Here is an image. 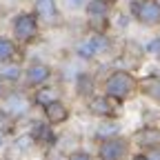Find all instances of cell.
Returning <instances> with one entry per match:
<instances>
[{"label": "cell", "mask_w": 160, "mask_h": 160, "mask_svg": "<svg viewBox=\"0 0 160 160\" xmlns=\"http://www.w3.org/2000/svg\"><path fill=\"white\" fill-rule=\"evenodd\" d=\"M138 89V80L129 73V71H113L107 80H105V93L116 98V100H125L129 98L133 91Z\"/></svg>", "instance_id": "1"}, {"label": "cell", "mask_w": 160, "mask_h": 160, "mask_svg": "<svg viewBox=\"0 0 160 160\" xmlns=\"http://www.w3.org/2000/svg\"><path fill=\"white\" fill-rule=\"evenodd\" d=\"M129 9L140 25L145 27L160 25V0H133Z\"/></svg>", "instance_id": "2"}, {"label": "cell", "mask_w": 160, "mask_h": 160, "mask_svg": "<svg viewBox=\"0 0 160 160\" xmlns=\"http://www.w3.org/2000/svg\"><path fill=\"white\" fill-rule=\"evenodd\" d=\"M127 153H129V140L120 138V136L105 138L98 147V158L100 160H125Z\"/></svg>", "instance_id": "3"}, {"label": "cell", "mask_w": 160, "mask_h": 160, "mask_svg": "<svg viewBox=\"0 0 160 160\" xmlns=\"http://www.w3.org/2000/svg\"><path fill=\"white\" fill-rule=\"evenodd\" d=\"M13 33L18 40L22 42H29L38 36V20L33 13H18L13 18Z\"/></svg>", "instance_id": "4"}, {"label": "cell", "mask_w": 160, "mask_h": 160, "mask_svg": "<svg viewBox=\"0 0 160 160\" xmlns=\"http://www.w3.org/2000/svg\"><path fill=\"white\" fill-rule=\"evenodd\" d=\"M107 47H109V40H107L102 33H96V36L82 40V42H78L76 53H78L80 58H96L98 53H102Z\"/></svg>", "instance_id": "5"}, {"label": "cell", "mask_w": 160, "mask_h": 160, "mask_svg": "<svg viewBox=\"0 0 160 160\" xmlns=\"http://www.w3.org/2000/svg\"><path fill=\"white\" fill-rule=\"evenodd\" d=\"M116 102H120V100L111 98V96H96L89 100V111L93 116H100V118H113L116 116Z\"/></svg>", "instance_id": "6"}, {"label": "cell", "mask_w": 160, "mask_h": 160, "mask_svg": "<svg viewBox=\"0 0 160 160\" xmlns=\"http://www.w3.org/2000/svg\"><path fill=\"white\" fill-rule=\"evenodd\" d=\"M45 116H47V120L51 125H62L69 118V107L62 102V100H53V102H49L45 107Z\"/></svg>", "instance_id": "7"}, {"label": "cell", "mask_w": 160, "mask_h": 160, "mask_svg": "<svg viewBox=\"0 0 160 160\" xmlns=\"http://www.w3.org/2000/svg\"><path fill=\"white\" fill-rule=\"evenodd\" d=\"M51 78V69L42 62H33L29 69H27V82L33 85V87H40V85H45L47 80Z\"/></svg>", "instance_id": "8"}, {"label": "cell", "mask_w": 160, "mask_h": 160, "mask_svg": "<svg viewBox=\"0 0 160 160\" xmlns=\"http://www.w3.org/2000/svg\"><path fill=\"white\" fill-rule=\"evenodd\" d=\"M109 2L105 0H89L87 2V13H89V20L91 22H107V16H109Z\"/></svg>", "instance_id": "9"}, {"label": "cell", "mask_w": 160, "mask_h": 160, "mask_svg": "<svg viewBox=\"0 0 160 160\" xmlns=\"http://www.w3.org/2000/svg\"><path fill=\"white\" fill-rule=\"evenodd\" d=\"M58 13V7H56V0H36V16L51 22Z\"/></svg>", "instance_id": "10"}, {"label": "cell", "mask_w": 160, "mask_h": 160, "mask_svg": "<svg viewBox=\"0 0 160 160\" xmlns=\"http://www.w3.org/2000/svg\"><path fill=\"white\" fill-rule=\"evenodd\" d=\"M140 91H142L145 96H149L151 100H156V102H160V78H145L138 82Z\"/></svg>", "instance_id": "11"}, {"label": "cell", "mask_w": 160, "mask_h": 160, "mask_svg": "<svg viewBox=\"0 0 160 160\" xmlns=\"http://www.w3.org/2000/svg\"><path fill=\"white\" fill-rule=\"evenodd\" d=\"M53 100H60V96H58V91L53 87H42V89L36 91V102L40 107H47L49 102H53Z\"/></svg>", "instance_id": "12"}, {"label": "cell", "mask_w": 160, "mask_h": 160, "mask_svg": "<svg viewBox=\"0 0 160 160\" xmlns=\"http://www.w3.org/2000/svg\"><path fill=\"white\" fill-rule=\"evenodd\" d=\"M138 140H142L140 145H147V147H153V145H160V129H153V127H147L142 129L138 136Z\"/></svg>", "instance_id": "13"}, {"label": "cell", "mask_w": 160, "mask_h": 160, "mask_svg": "<svg viewBox=\"0 0 160 160\" xmlns=\"http://www.w3.org/2000/svg\"><path fill=\"white\" fill-rule=\"evenodd\" d=\"M16 56V45L9 38H0V62H9Z\"/></svg>", "instance_id": "14"}, {"label": "cell", "mask_w": 160, "mask_h": 160, "mask_svg": "<svg viewBox=\"0 0 160 160\" xmlns=\"http://www.w3.org/2000/svg\"><path fill=\"white\" fill-rule=\"evenodd\" d=\"M118 131H120V127H118L116 122H107V125H100V127H98V133H96V136L105 140V138L118 136Z\"/></svg>", "instance_id": "15"}, {"label": "cell", "mask_w": 160, "mask_h": 160, "mask_svg": "<svg viewBox=\"0 0 160 160\" xmlns=\"http://www.w3.org/2000/svg\"><path fill=\"white\" fill-rule=\"evenodd\" d=\"M33 138L38 140V142H42V140H53L51 131L47 129V125H40V122L33 125Z\"/></svg>", "instance_id": "16"}, {"label": "cell", "mask_w": 160, "mask_h": 160, "mask_svg": "<svg viewBox=\"0 0 160 160\" xmlns=\"http://www.w3.org/2000/svg\"><path fill=\"white\" fill-rule=\"evenodd\" d=\"M0 76L7 78V80H18V78H20V67H18V65H7V62H2Z\"/></svg>", "instance_id": "17"}, {"label": "cell", "mask_w": 160, "mask_h": 160, "mask_svg": "<svg viewBox=\"0 0 160 160\" xmlns=\"http://www.w3.org/2000/svg\"><path fill=\"white\" fill-rule=\"evenodd\" d=\"M147 53H151V56L160 58V38H153V40H149V45H147Z\"/></svg>", "instance_id": "18"}, {"label": "cell", "mask_w": 160, "mask_h": 160, "mask_svg": "<svg viewBox=\"0 0 160 160\" xmlns=\"http://www.w3.org/2000/svg\"><path fill=\"white\" fill-rule=\"evenodd\" d=\"M147 156H149V160H160V145H153L147 151Z\"/></svg>", "instance_id": "19"}, {"label": "cell", "mask_w": 160, "mask_h": 160, "mask_svg": "<svg viewBox=\"0 0 160 160\" xmlns=\"http://www.w3.org/2000/svg\"><path fill=\"white\" fill-rule=\"evenodd\" d=\"M69 160H93L87 151H76V153H71V158Z\"/></svg>", "instance_id": "20"}, {"label": "cell", "mask_w": 160, "mask_h": 160, "mask_svg": "<svg viewBox=\"0 0 160 160\" xmlns=\"http://www.w3.org/2000/svg\"><path fill=\"white\" fill-rule=\"evenodd\" d=\"M131 160H149V156H147V151H145V153H138V156H133Z\"/></svg>", "instance_id": "21"}, {"label": "cell", "mask_w": 160, "mask_h": 160, "mask_svg": "<svg viewBox=\"0 0 160 160\" xmlns=\"http://www.w3.org/2000/svg\"><path fill=\"white\" fill-rule=\"evenodd\" d=\"M80 5H82L80 0H69V7H73V9H76V7H80Z\"/></svg>", "instance_id": "22"}, {"label": "cell", "mask_w": 160, "mask_h": 160, "mask_svg": "<svg viewBox=\"0 0 160 160\" xmlns=\"http://www.w3.org/2000/svg\"><path fill=\"white\" fill-rule=\"evenodd\" d=\"M2 145H5V133L0 131V147H2Z\"/></svg>", "instance_id": "23"}, {"label": "cell", "mask_w": 160, "mask_h": 160, "mask_svg": "<svg viewBox=\"0 0 160 160\" xmlns=\"http://www.w3.org/2000/svg\"><path fill=\"white\" fill-rule=\"evenodd\" d=\"M105 2H109V5H113V2H118V0H105Z\"/></svg>", "instance_id": "24"}]
</instances>
